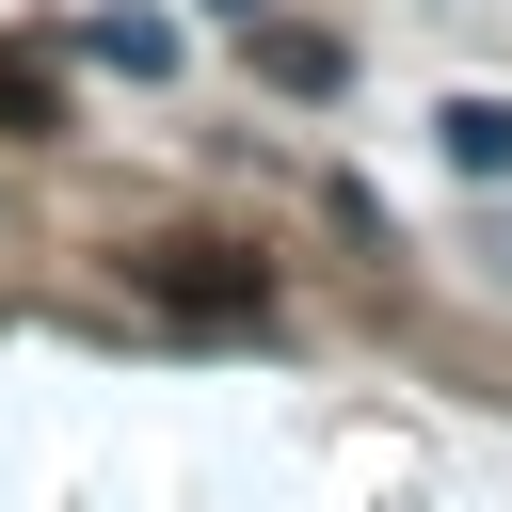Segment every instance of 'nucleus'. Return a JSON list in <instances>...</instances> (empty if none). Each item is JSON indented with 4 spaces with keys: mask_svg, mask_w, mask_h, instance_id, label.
I'll list each match as a JSON object with an SVG mask.
<instances>
[{
    "mask_svg": "<svg viewBox=\"0 0 512 512\" xmlns=\"http://www.w3.org/2000/svg\"><path fill=\"white\" fill-rule=\"evenodd\" d=\"M256 80H272V96H336V80H352V48H336V32H288V16H272V32H256Z\"/></svg>",
    "mask_w": 512,
    "mask_h": 512,
    "instance_id": "nucleus-3",
    "label": "nucleus"
},
{
    "mask_svg": "<svg viewBox=\"0 0 512 512\" xmlns=\"http://www.w3.org/2000/svg\"><path fill=\"white\" fill-rule=\"evenodd\" d=\"M144 288H160V304H208V320H256V304H272V272H256V256H224V240H160V256H144Z\"/></svg>",
    "mask_w": 512,
    "mask_h": 512,
    "instance_id": "nucleus-1",
    "label": "nucleus"
},
{
    "mask_svg": "<svg viewBox=\"0 0 512 512\" xmlns=\"http://www.w3.org/2000/svg\"><path fill=\"white\" fill-rule=\"evenodd\" d=\"M432 144H448V176H512V96H448Z\"/></svg>",
    "mask_w": 512,
    "mask_h": 512,
    "instance_id": "nucleus-4",
    "label": "nucleus"
},
{
    "mask_svg": "<svg viewBox=\"0 0 512 512\" xmlns=\"http://www.w3.org/2000/svg\"><path fill=\"white\" fill-rule=\"evenodd\" d=\"M0 128H16V144H48V64H32V48H0Z\"/></svg>",
    "mask_w": 512,
    "mask_h": 512,
    "instance_id": "nucleus-5",
    "label": "nucleus"
},
{
    "mask_svg": "<svg viewBox=\"0 0 512 512\" xmlns=\"http://www.w3.org/2000/svg\"><path fill=\"white\" fill-rule=\"evenodd\" d=\"M80 64H112V80H176V16H80Z\"/></svg>",
    "mask_w": 512,
    "mask_h": 512,
    "instance_id": "nucleus-2",
    "label": "nucleus"
},
{
    "mask_svg": "<svg viewBox=\"0 0 512 512\" xmlns=\"http://www.w3.org/2000/svg\"><path fill=\"white\" fill-rule=\"evenodd\" d=\"M208 16H256V0H208Z\"/></svg>",
    "mask_w": 512,
    "mask_h": 512,
    "instance_id": "nucleus-6",
    "label": "nucleus"
}]
</instances>
